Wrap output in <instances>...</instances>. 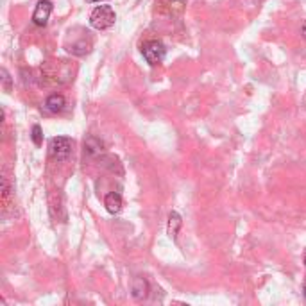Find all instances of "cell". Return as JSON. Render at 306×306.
Segmentation results:
<instances>
[{
    "mask_svg": "<svg viewBox=\"0 0 306 306\" xmlns=\"http://www.w3.org/2000/svg\"><path fill=\"white\" fill-rule=\"evenodd\" d=\"M117 16L111 5H97L92 15H90V24L97 31H106L115 24Z\"/></svg>",
    "mask_w": 306,
    "mask_h": 306,
    "instance_id": "6da1fadb",
    "label": "cell"
},
{
    "mask_svg": "<svg viewBox=\"0 0 306 306\" xmlns=\"http://www.w3.org/2000/svg\"><path fill=\"white\" fill-rule=\"evenodd\" d=\"M143 58L147 60L149 64H158L163 61L165 58V45L161 41H147V43L143 45Z\"/></svg>",
    "mask_w": 306,
    "mask_h": 306,
    "instance_id": "7a4b0ae2",
    "label": "cell"
},
{
    "mask_svg": "<svg viewBox=\"0 0 306 306\" xmlns=\"http://www.w3.org/2000/svg\"><path fill=\"white\" fill-rule=\"evenodd\" d=\"M72 153V140L66 138V136H58L50 142V154L54 156L56 159H66Z\"/></svg>",
    "mask_w": 306,
    "mask_h": 306,
    "instance_id": "3957f363",
    "label": "cell"
},
{
    "mask_svg": "<svg viewBox=\"0 0 306 306\" xmlns=\"http://www.w3.org/2000/svg\"><path fill=\"white\" fill-rule=\"evenodd\" d=\"M50 13H52V2H50V0H40V2L36 4L34 13H32V22H34L36 25L43 27V25H47V22H49Z\"/></svg>",
    "mask_w": 306,
    "mask_h": 306,
    "instance_id": "277c9868",
    "label": "cell"
},
{
    "mask_svg": "<svg viewBox=\"0 0 306 306\" xmlns=\"http://www.w3.org/2000/svg\"><path fill=\"white\" fill-rule=\"evenodd\" d=\"M131 292H133L134 299H138V301L145 299V297H147V292H149L147 281H145L142 276H136V277H134L133 285H131Z\"/></svg>",
    "mask_w": 306,
    "mask_h": 306,
    "instance_id": "5b68a950",
    "label": "cell"
},
{
    "mask_svg": "<svg viewBox=\"0 0 306 306\" xmlns=\"http://www.w3.org/2000/svg\"><path fill=\"white\" fill-rule=\"evenodd\" d=\"M104 206H106V210H108L109 213H119L120 210H122V197H120V193L117 192H111L106 195V199H104Z\"/></svg>",
    "mask_w": 306,
    "mask_h": 306,
    "instance_id": "8992f818",
    "label": "cell"
},
{
    "mask_svg": "<svg viewBox=\"0 0 306 306\" xmlns=\"http://www.w3.org/2000/svg\"><path fill=\"white\" fill-rule=\"evenodd\" d=\"M45 108L49 109L50 113H60L61 109L64 108V97L63 95H58V93L50 95L49 99L45 100Z\"/></svg>",
    "mask_w": 306,
    "mask_h": 306,
    "instance_id": "52a82bcc",
    "label": "cell"
},
{
    "mask_svg": "<svg viewBox=\"0 0 306 306\" xmlns=\"http://www.w3.org/2000/svg\"><path fill=\"white\" fill-rule=\"evenodd\" d=\"M181 224H183V220H181V217H179V213L178 212L170 213V215H168V235L174 238L178 237Z\"/></svg>",
    "mask_w": 306,
    "mask_h": 306,
    "instance_id": "ba28073f",
    "label": "cell"
},
{
    "mask_svg": "<svg viewBox=\"0 0 306 306\" xmlns=\"http://www.w3.org/2000/svg\"><path fill=\"white\" fill-rule=\"evenodd\" d=\"M32 142L40 147L41 143H43V134H41V127L40 125H32Z\"/></svg>",
    "mask_w": 306,
    "mask_h": 306,
    "instance_id": "9c48e42d",
    "label": "cell"
},
{
    "mask_svg": "<svg viewBox=\"0 0 306 306\" xmlns=\"http://www.w3.org/2000/svg\"><path fill=\"white\" fill-rule=\"evenodd\" d=\"M88 2H100V0H88Z\"/></svg>",
    "mask_w": 306,
    "mask_h": 306,
    "instance_id": "30bf717a",
    "label": "cell"
},
{
    "mask_svg": "<svg viewBox=\"0 0 306 306\" xmlns=\"http://www.w3.org/2000/svg\"><path fill=\"white\" fill-rule=\"evenodd\" d=\"M305 296H306V281H305Z\"/></svg>",
    "mask_w": 306,
    "mask_h": 306,
    "instance_id": "8fae6325",
    "label": "cell"
},
{
    "mask_svg": "<svg viewBox=\"0 0 306 306\" xmlns=\"http://www.w3.org/2000/svg\"><path fill=\"white\" fill-rule=\"evenodd\" d=\"M305 263H306V258H305Z\"/></svg>",
    "mask_w": 306,
    "mask_h": 306,
    "instance_id": "7c38bea8",
    "label": "cell"
}]
</instances>
